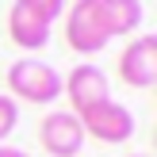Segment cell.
Segmentation results:
<instances>
[{
  "instance_id": "cell-1",
  "label": "cell",
  "mask_w": 157,
  "mask_h": 157,
  "mask_svg": "<svg viewBox=\"0 0 157 157\" xmlns=\"http://www.w3.org/2000/svg\"><path fill=\"white\" fill-rule=\"evenodd\" d=\"M142 19V0H73L65 12V42L73 54L92 58L115 35H134Z\"/></svg>"
},
{
  "instance_id": "cell-2",
  "label": "cell",
  "mask_w": 157,
  "mask_h": 157,
  "mask_svg": "<svg viewBox=\"0 0 157 157\" xmlns=\"http://www.w3.org/2000/svg\"><path fill=\"white\" fill-rule=\"evenodd\" d=\"M8 92H15L12 100H27V104H54L61 96V73L50 61L19 58L8 65Z\"/></svg>"
},
{
  "instance_id": "cell-3",
  "label": "cell",
  "mask_w": 157,
  "mask_h": 157,
  "mask_svg": "<svg viewBox=\"0 0 157 157\" xmlns=\"http://www.w3.org/2000/svg\"><path fill=\"white\" fill-rule=\"evenodd\" d=\"M77 119H81V127H84V138H96V142H104V146H123V142H130L134 130H138L134 111H130L127 104H119V100H100L88 111H81Z\"/></svg>"
},
{
  "instance_id": "cell-4",
  "label": "cell",
  "mask_w": 157,
  "mask_h": 157,
  "mask_svg": "<svg viewBox=\"0 0 157 157\" xmlns=\"http://www.w3.org/2000/svg\"><path fill=\"white\" fill-rule=\"evenodd\" d=\"M119 77L123 84H130V88L146 92L157 84V35H138L127 42V50L119 54Z\"/></svg>"
},
{
  "instance_id": "cell-5",
  "label": "cell",
  "mask_w": 157,
  "mask_h": 157,
  "mask_svg": "<svg viewBox=\"0 0 157 157\" xmlns=\"http://www.w3.org/2000/svg\"><path fill=\"white\" fill-rule=\"evenodd\" d=\"M38 142L50 157H77L84 150V127L73 111H50L38 123Z\"/></svg>"
},
{
  "instance_id": "cell-6",
  "label": "cell",
  "mask_w": 157,
  "mask_h": 157,
  "mask_svg": "<svg viewBox=\"0 0 157 157\" xmlns=\"http://www.w3.org/2000/svg\"><path fill=\"white\" fill-rule=\"evenodd\" d=\"M61 92L69 96V104H73V115L88 111L92 104H100V100H111V84H107V73L100 65H92V61H81V65L69 69V77L61 81Z\"/></svg>"
},
{
  "instance_id": "cell-7",
  "label": "cell",
  "mask_w": 157,
  "mask_h": 157,
  "mask_svg": "<svg viewBox=\"0 0 157 157\" xmlns=\"http://www.w3.org/2000/svg\"><path fill=\"white\" fill-rule=\"evenodd\" d=\"M50 27L54 23L46 19V15H38L27 0H15L12 12H8V35H12V42L19 46V50H27V54L42 50V46L50 42Z\"/></svg>"
},
{
  "instance_id": "cell-8",
  "label": "cell",
  "mask_w": 157,
  "mask_h": 157,
  "mask_svg": "<svg viewBox=\"0 0 157 157\" xmlns=\"http://www.w3.org/2000/svg\"><path fill=\"white\" fill-rule=\"evenodd\" d=\"M19 127V104H15L8 92H0V146L8 142V134Z\"/></svg>"
},
{
  "instance_id": "cell-9",
  "label": "cell",
  "mask_w": 157,
  "mask_h": 157,
  "mask_svg": "<svg viewBox=\"0 0 157 157\" xmlns=\"http://www.w3.org/2000/svg\"><path fill=\"white\" fill-rule=\"evenodd\" d=\"M31 8H35L38 15H46V19H61V15H65V0H27Z\"/></svg>"
},
{
  "instance_id": "cell-10",
  "label": "cell",
  "mask_w": 157,
  "mask_h": 157,
  "mask_svg": "<svg viewBox=\"0 0 157 157\" xmlns=\"http://www.w3.org/2000/svg\"><path fill=\"white\" fill-rule=\"evenodd\" d=\"M0 157H31V153L19 150V146H8V142H4V146H0Z\"/></svg>"
},
{
  "instance_id": "cell-11",
  "label": "cell",
  "mask_w": 157,
  "mask_h": 157,
  "mask_svg": "<svg viewBox=\"0 0 157 157\" xmlns=\"http://www.w3.org/2000/svg\"><path fill=\"white\" fill-rule=\"evenodd\" d=\"M127 157H153V153H127Z\"/></svg>"
}]
</instances>
